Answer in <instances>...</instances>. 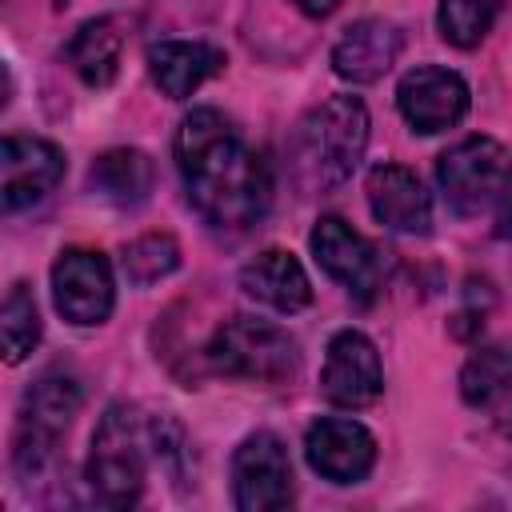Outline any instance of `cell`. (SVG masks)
<instances>
[{
    "mask_svg": "<svg viewBox=\"0 0 512 512\" xmlns=\"http://www.w3.org/2000/svg\"><path fill=\"white\" fill-rule=\"evenodd\" d=\"M176 168L192 208L212 228H252L272 200L268 164L216 108H192L176 128Z\"/></svg>",
    "mask_w": 512,
    "mask_h": 512,
    "instance_id": "1",
    "label": "cell"
},
{
    "mask_svg": "<svg viewBox=\"0 0 512 512\" xmlns=\"http://www.w3.org/2000/svg\"><path fill=\"white\" fill-rule=\"evenodd\" d=\"M52 304L68 324H104L116 304L108 260L96 248H64L52 264Z\"/></svg>",
    "mask_w": 512,
    "mask_h": 512,
    "instance_id": "8",
    "label": "cell"
},
{
    "mask_svg": "<svg viewBox=\"0 0 512 512\" xmlns=\"http://www.w3.org/2000/svg\"><path fill=\"white\" fill-rule=\"evenodd\" d=\"M308 244H312L316 264L332 280H340L352 296L368 300L384 284V272H388V256L392 252H380L376 244H368L340 216H320L316 228H312V236H308Z\"/></svg>",
    "mask_w": 512,
    "mask_h": 512,
    "instance_id": "10",
    "label": "cell"
},
{
    "mask_svg": "<svg viewBox=\"0 0 512 512\" xmlns=\"http://www.w3.org/2000/svg\"><path fill=\"white\" fill-rule=\"evenodd\" d=\"M500 8L504 0H440L436 28L452 48H476L492 32Z\"/></svg>",
    "mask_w": 512,
    "mask_h": 512,
    "instance_id": "22",
    "label": "cell"
},
{
    "mask_svg": "<svg viewBox=\"0 0 512 512\" xmlns=\"http://www.w3.org/2000/svg\"><path fill=\"white\" fill-rule=\"evenodd\" d=\"M232 500L240 512H276L292 504V460L280 436L252 432L232 456Z\"/></svg>",
    "mask_w": 512,
    "mask_h": 512,
    "instance_id": "7",
    "label": "cell"
},
{
    "mask_svg": "<svg viewBox=\"0 0 512 512\" xmlns=\"http://www.w3.org/2000/svg\"><path fill=\"white\" fill-rule=\"evenodd\" d=\"M80 404H84V388H80L76 372L64 368V364L44 368L28 384V392L20 400V424H16V436H12V468H16L20 480H32V476L44 472L60 432L72 424Z\"/></svg>",
    "mask_w": 512,
    "mask_h": 512,
    "instance_id": "4",
    "label": "cell"
},
{
    "mask_svg": "<svg viewBox=\"0 0 512 512\" xmlns=\"http://www.w3.org/2000/svg\"><path fill=\"white\" fill-rule=\"evenodd\" d=\"M512 388V344H484L460 368V396L472 408L492 404Z\"/></svg>",
    "mask_w": 512,
    "mask_h": 512,
    "instance_id": "20",
    "label": "cell"
},
{
    "mask_svg": "<svg viewBox=\"0 0 512 512\" xmlns=\"http://www.w3.org/2000/svg\"><path fill=\"white\" fill-rule=\"evenodd\" d=\"M60 180H64V152L52 140L20 136V132L4 136V152H0V200H4V212L32 208Z\"/></svg>",
    "mask_w": 512,
    "mask_h": 512,
    "instance_id": "12",
    "label": "cell"
},
{
    "mask_svg": "<svg viewBox=\"0 0 512 512\" xmlns=\"http://www.w3.org/2000/svg\"><path fill=\"white\" fill-rule=\"evenodd\" d=\"M148 72L168 100H188L208 76L224 72V52L204 40H160L148 48Z\"/></svg>",
    "mask_w": 512,
    "mask_h": 512,
    "instance_id": "17",
    "label": "cell"
},
{
    "mask_svg": "<svg viewBox=\"0 0 512 512\" xmlns=\"http://www.w3.org/2000/svg\"><path fill=\"white\" fill-rule=\"evenodd\" d=\"M468 104H472V92H468L464 76L452 72V68L420 64V68L404 72L400 84H396V108H400V116L408 120L412 132H424V136L456 128L464 120Z\"/></svg>",
    "mask_w": 512,
    "mask_h": 512,
    "instance_id": "9",
    "label": "cell"
},
{
    "mask_svg": "<svg viewBox=\"0 0 512 512\" xmlns=\"http://www.w3.org/2000/svg\"><path fill=\"white\" fill-rule=\"evenodd\" d=\"M404 32L384 16H364L332 44V72L348 84H376L400 56Z\"/></svg>",
    "mask_w": 512,
    "mask_h": 512,
    "instance_id": "15",
    "label": "cell"
},
{
    "mask_svg": "<svg viewBox=\"0 0 512 512\" xmlns=\"http://www.w3.org/2000/svg\"><path fill=\"white\" fill-rule=\"evenodd\" d=\"M120 268H124L128 284L148 288V284H156L180 268V244L172 232H144L132 244H124Z\"/></svg>",
    "mask_w": 512,
    "mask_h": 512,
    "instance_id": "21",
    "label": "cell"
},
{
    "mask_svg": "<svg viewBox=\"0 0 512 512\" xmlns=\"http://www.w3.org/2000/svg\"><path fill=\"white\" fill-rule=\"evenodd\" d=\"M368 148V108L360 96H328L296 124L288 140V164L304 192L340 188Z\"/></svg>",
    "mask_w": 512,
    "mask_h": 512,
    "instance_id": "2",
    "label": "cell"
},
{
    "mask_svg": "<svg viewBox=\"0 0 512 512\" xmlns=\"http://www.w3.org/2000/svg\"><path fill=\"white\" fill-rule=\"evenodd\" d=\"M304 456L312 472L332 484H360L376 464V436L344 416H324L304 436Z\"/></svg>",
    "mask_w": 512,
    "mask_h": 512,
    "instance_id": "13",
    "label": "cell"
},
{
    "mask_svg": "<svg viewBox=\"0 0 512 512\" xmlns=\"http://www.w3.org/2000/svg\"><path fill=\"white\" fill-rule=\"evenodd\" d=\"M368 192V208L372 216L392 228V232H408V236H424L432 228V196L424 192L420 176L404 164H376L364 180Z\"/></svg>",
    "mask_w": 512,
    "mask_h": 512,
    "instance_id": "14",
    "label": "cell"
},
{
    "mask_svg": "<svg viewBox=\"0 0 512 512\" xmlns=\"http://www.w3.org/2000/svg\"><path fill=\"white\" fill-rule=\"evenodd\" d=\"M292 4H296V8L304 12V16H316V20L340 8V0H292Z\"/></svg>",
    "mask_w": 512,
    "mask_h": 512,
    "instance_id": "25",
    "label": "cell"
},
{
    "mask_svg": "<svg viewBox=\"0 0 512 512\" xmlns=\"http://www.w3.org/2000/svg\"><path fill=\"white\" fill-rule=\"evenodd\" d=\"M156 168L140 148H108L88 168V188L116 208H140L152 196Z\"/></svg>",
    "mask_w": 512,
    "mask_h": 512,
    "instance_id": "19",
    "label": "cell"
},
{
    "mask_svg": "<svg viewBox=\"0 0 512 512\" xmlns=\"http://www.w3.org/2000/svg\"><path fill=\"white\" fill-rule=\"evenodd\" d=\"M436 180L456 216H476L504 184V148L492 136H468L436 160Z\"/></svg>",
    "mask_w": 512,
    "mask_h": 512,
    "instance_id": "6",
    "label": "cell"
},
{
    "mask_svg": "<svg viewBox=\"0 0 512 512\" xmlns=\"http://www.w3.org/2000/svg\"><path fill=\"white\" fill-rule=\"evenodd\" d=\"M120 56H124V32H120V20H112V16L84 20L72 32V40L64 44L68 68L88 88H108L120 72Z\"/></svg>",
    "mask_w": 512,
    "mask_h": 512,
    "instance_id": "18",
    "label": "cell"
},
{
    "mask_svg": "<svg viewBox=\"0 0 512 512\" xmlns=\"http://www.w3.org/2000/svg\"><path fill=\"white\" fill-rule=\"evenodd\" d=\"M504 432H508V436H512V412H508V420H504Z\"/></svg>",
    "mask_w": 512,
    "mask_h": 512,
    "instance_id": "26",
    "label": "cell"
},
{
    "mask_svg": "<svg viewBox=\"0 0 512 512\" xmlns=\"http://www.w3.org/2000/svg\"><path fill=\"white\" fill-rule=\"evenodd\" d=\"M0 332H4V360L20 364L40 344V308L28 284H12L0 308Z\"/></svg>",
    "mask_w": 512,
    "mask_h": 512,
    "instance_id": "23",
    "label": "cell"
},
{
    "mask_svg": "<svg viewBox=\"0 0 512 512\" xmlns=\"http://www.w3.org/2000/svg\"><path fill=\"white\" fill-rule=\"evenodd\" d=\"M496 236L512 240V168L504 172V184H500V196H496Z\"/></svg>",
    "mask_w": 512,
    "mask_h": 512,
    "instance_id": "24",
    "label": "cell"
},
{
    "mask_svg": "<svg viewBox=\"0 0 512 512\" xmlns=\"http://www.w3.org/2000/svg\"><path fill=\"white\" fill-rule=\"evenodd\" d=\"M160 464V416L140 412L136 404H112L88 452V488L108 508H128L140 500L148 464Z\"/></svg>",
    "mask_w": 512,
    "mask_h": 512,
    "instance_id": "3",
    "label": "cell"
},
{
    "mask_svg": "<svg viewBox=\"0 0 512 512\" xmlns=\"http://www.w3.org/2000/svg\"><path fill=\"white\" fill-rule=\"evenodd\" d=\"M320 392L336 408H368V404L380 400V392H384V368H380L376 344L364 332L340 328L328 340L324 368H320Z\"/></svg>",
    "mask_w": 512,
    "mask_h": 512,
    "instance_id": "11",
    "label": "cell"
},
{
    "mask_svg": "<svg viewBox=\"0 0 512 512\" xmlns=\"http://www.w3.org/2000/svg\"><path fill=\"white\" fill-rule=\"evenodd\" d=\"M204 360H208L212 372L232 376V380L284 384L300 368V348L284 328H276L268 320L232 316L212 332V340L204 348Z\"/></svg>",
    "mask_w": 512,
    "mask_h": 512,
    "instance_id": "5",
    "label": "cell"
},
{
    "mask_svg": "<svg viewBox=\"0 0 512 512\" xmlns=\"http://www.w3.org/2000/svg\"><path fill=\"white\" fill-rule=\"evenodd\" d=\"M240 288L276 312H300L312 304V280L304 264L284 248H264L256 260L240 268Z\"/></svg>",
    "mask_w": 512,
    "mask_h": 512,
    "instance_id": "16",
    "label": "cell"
}]
</instances>
